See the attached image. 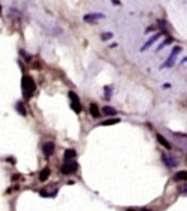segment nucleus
Masks as SVG:
<instances>
[{
	"instance_id": "f257e3e1",
	"label": "nucleus",
	"mask_w": 187,
	"mask_h": 211,
	"mask_svg": "<svg viewBox=\"0 0 187 211\" xmlns=\"http://www.w3.org/2000/svg\"><path fill=\"white\" fill-rule=\"evenodd\" d=\"M35 89H36V84H35L33 78L29 76L23 77V97H24L26 100H30L33 97Z\"/></svg>"
},
{
	"instance_id": "f03ea898",
	"label": "nucleus",
	"mask_w": 187,
	"mask_h": 211,
	"mask_svg": "<svg viewBox=\"0 0 187 211\" xmlns=\"http://www.w3.org/2000/svg\"><path fill=\"white\" fill-rule=\"evenodd\" d=\"M77 163L73 160H65V163L62 164V173H65V175H71V173H74L77 170Z\"/></svg>"
},
{
	"instance_id": "7ed1b4c3",
	"label": "nucleus",
	"mask_w": 187,
	"mask_h": 211,
	"mask_svg": "<svg viewBox=\"0 0 187 211\" xmlns=\"http://www.w3.org/2000/svg\"><path fill=\"white\" fill-rule=\"evenodd\" d=\"M68 95H69V98H71V109L74 110L76 113H80V112H82V104H80V100H78L77 93L73 92V91H69Z\"/></svg>"
},
{
	"instance_id": "20e7f679",
	"label": "nucleus",
	"mask_w": 187,
	"mask_h": 211,
	"mask_svg": "<svg viewBox=\"0 0 187 211\" xmlns=\"http://www.w3.org/2000/svg\"><path fill=\"white\" fill-rule=\"evenodd\" d=\"M104 18V14H100V12H95V14H86L83 20H85L86 23H95V21H98V20H103Z\"/></svg>"
},
{
	"instance_id": "39448f33",
	"label": "nucleus",
	"mask_w": 187,
	"mask_h": 211,
	"mask_svg": "<svg viewBox=\"0 0 187 211\" xmlns=\"http://www.w3.org/2000/svg\"><path fill=\"white\" fill-rule=\"evenodd\" d=\"M179 51H181V48H179V47H175V48H174V50H172V53H170L169 59L166 60V63H164V65H163V68L172 67V65H174V62H175V59H177V54H178Z\"/></svg>"
},
{
	"instance_id": "423d86ee",
	"label": "nucleus",
	"mask_w": 187,
	"mask_h": 211,
	"mask_svg": "<svg viewBox=\"0 0 187 211\" xmlns=\"http://www.w3.org/2000/svg\"><path fill=\"white\" fill-rule=\"evenodd\" d=\"M162 160L166 163V166L168 168H175L177 166V158H174V157H170V155H168V154H163L162 155Z\"/></svg>"
},
{
	"instance_id": "0eeeda50",
	"label": "nucleus",
	"mask_w": 187,
	"mask_h": 211,
	"mask_svg": "<svg viewBox=\"0 0 187 211\" xmlns=\"http://www.w3.org/2000/svg\"><path fill=\"white\" fill-rule=\"evenodd\" d=\"M160 36H162V32H159L157 35H154V36H151V38H149V39H148V41H146V42L144 44V45H142V48H140V50H142V51H145L146 48H149V47H151V45H153L154 42L157 41V39H159Z\"/></svg>"
},
{
	"instance_id": "6e6552de",
	"label": "nucleus",
	"mask_w": 187,
	"mask_h": 211,
	"mask_svg": "<svg viewBox=\"0 0 187 211\" xmlns=\"http://www.w3.org/2000/svg\"><path fill=\"white\" fill-rule=\"evenodd\" d=\"M53 151H54V143H53V142H47V143L43 145V152H44V155H45V157L51 155Z\"/></svg>"
},
{
	"instance_id": "1a4fd4ad",
	"label": "nucleus",
	"mask_w": 187,
	"mask_h": 211,
	"mask_svg": "<svg viewBox=\"0 0 187 211\" xmlns=\"http://www.w3.org/2000/svg\"><path fill=\"white\" fill-rule=\"evenodd\" d=\"M89 112H91L92 118H100V115H101V112H100V109H98L97 104H91V106H89Z\"/></svg>"
},
{
	"instance_id": "9d476101",
	"label": "nucleus",
	"mask_w": 187,
	"mask_h": 211,
	"mask_svg": "<svg viewBox=\"0 0 187 211\" xmlns=\"http://www.w3.org/2000/svg\"><path fill=\"white\" fill-rule=\"evenodd\" d=\"M103 115H106V116H115L118 112L116 109H113V107H109V106H106V107H103Z\"/></svg>"
},
{
	"instance_id": "9b49d317",
	"label": "nucleus",
	"mask_w": 187,
	"mask_h": 211,
	"mask_svg": "<svg viewBox=\"0 0 187 211\" xmlns=\"http://www.w3.org/2000/svg\"><path fill=\"white\" fill-rule=\"evenodd\" d=\"M157 140H159V143L163 145L166 149H170V148H172V146H170V143L168 142V140H166V139H164V137H163L162 134H157Z\"/></svg>"
},
{
	"instance_id": "f8f14e48",
	"label": "nucleus",
	"mask_w": 187,
	"mask_h": 211,
	"mask_svg": "<svg viewBox=\"0 0 187 211\" xmlns=\"http://www.w3.org/2000/svg\"><path fill=\"white\" fill-rule=\"evenodd\" d=\"M76 155H77L76 149H67V151H65V154H63V158H65V160H73Z\"/></svg>"
},
{
	"instance_id": "ddd939ff",
	"label": "nucleus",
	"mask_w": 187,
	"mask_h": 211,
	"mask_svg": "<svg viewBox=\"0 0 187 211\" xmlns=\"http://www.w3.org/2000/svg\"><path fill=\"white\" fill-rule=\"evenodd\" d=\"M175 179H178V181H186L187 183V170H179L175 173Z\"/></svg>"
},
{
	"instance_id": "4468645a",
	"label": "nucleus",
	"mask_w": 187,
	"mask_h": 211,
	"mask_svg": "<svg viewBox=\"0 0 187 211\" xmlns=\"http://www.w3.org/2000/svg\"><path fill=\"white\" fill-rule=\"evenodd\" d=\"M48 177H50V169L48 168L43 169V170H41V173H39V179H41V181H47V178Z\"/></svg>"
},
{
	"instance_id": "2eb2a0df",
	"label": "nucleus",
	"mask_w": 187,
	"mask_h": 211,
	"mask_svg": "<svg viewBox=\"0 0 187 211\" xmlns=\"http://www.w3.org/2000/svg\"><path fill=\"white\" fill-rule=\"evenodd\" d=\"M15 107H17V112L21 115V116H26V115H27V110H26V107H24V104H23V103H17V106H15Z\"/></svg>"
},
{
	"instance_id": "dca6fc26",
	"label": "nucleus",
	"mask_w": 187,
	"mask_h": 211,
	"mask_svg": "<svg viewBox=\"0 0 187 211\" xmlns=\"http://www.w3.org/2000/svg\"><path fill=\"white\" fill-rule=\"evenodd\" d=\"M118 122H119V118H110V119L103 121L101 125H115V124H118Z\"/></svg>"
},
{
	"instance_id": "f3484780",
	"label": "nucleus",
	"mask_w": 187,
	"mask_h": 211,
	"mask_svg": "<svg viewBox=\"0 0 187 211\" xmlns=\"http://www.w3.org/2000/svg\"><path fill=\"white\" fill-rule=\"evenodd\" d=\"M170 42H172V38H166V39H164V41H163L162 44H160V45L157 47V51H160V50H162V48H164L166 45H169Z\"/></svg>"
},
{
	"instance_id": "a211bd4d",
	"label": "nucleus",
	"mask_w": 187,
	"mask_h": 211,
	"mask_svg": "<svg viewBox=\"0 0 187 211\" xmlns=\"http://www.w3.org/2000/svg\"><path fill=\"white\" fill-rule=\"evenodd\" d=\"M112 36H113V35H112L110 32H109V33H103L101 35V39H104V41H106V39H110Z\"/></svg>"
},
{
	"instance_id": "6ab92c4d",
	"label": "nucleus",
	"mask_w": 187,
	"mask_h": 211,
	"mask_svg": "<svg viewBox=\"0 0 187 211\" xmlns=\"http://www.w3.org/2000/svg\"><path fill=\"white\" fill-rule=\"evenodd\" d=\"M110 95H112V88L106 86V98H110Z\"/></svg>"
},
{
	"instance_id": "aec40b11",
	"label": "nucleus",
	"mask_w": 187,
	"mask_h": 211,
	"mask_svg": "<svg viewBox=\"0 0 187 211\" xmlns=\"http://www.w3.org/2000/svg\"><path fill=\"white\" fill-rule=\"evenodd\" d=\"M20 54H23V58H24L26 60H30L32 58H30V54H27V53H24L23 50H20Z\"/></svg>"
},
{
	"instance_id": "412c9836",
	"label": "nucleus",
	"mask_w": 187,
	"mask_h": 211,
	"mask_svg": "<svg viewBox=\"0 0 187 211\" xmlns=\"http://www.w3.org/2000/svg\"><path fill=\"white\" fill-rule=\"evenodd\" d=\"M181 193H183V194H187V184H186V186L181 187Z\"/></svg>"
},
{
	"instance_id": "4be33fe9",
	"label": "nucleus",
	"mask_w": 187,
	"mask_h": 211,
	"mask_svg": "<svg viewBox=\"0 0 187 211\" xmlns=\"http://www.w3.org/2000/svg\"><path fill=\"white\" fill-rule=\"evenodd\" d=\"M18 177H20V175H12V181H17Z\"/></svg>"
},
{
	"instance_id": "5701e85b",
	"label": "nucleus",
	"mask_w": 187,
	"mask_h": 211,
	"mask_svg": "<svg viewBox=\"0 0 187 211\" xmlns=\"http://www.w3.org/2000/svg\"><path fill=\"white\" fill-rule=\"evenodd\" d=\"M0 14H2V6H0Z\"/></svg>"
}]
</instances>
